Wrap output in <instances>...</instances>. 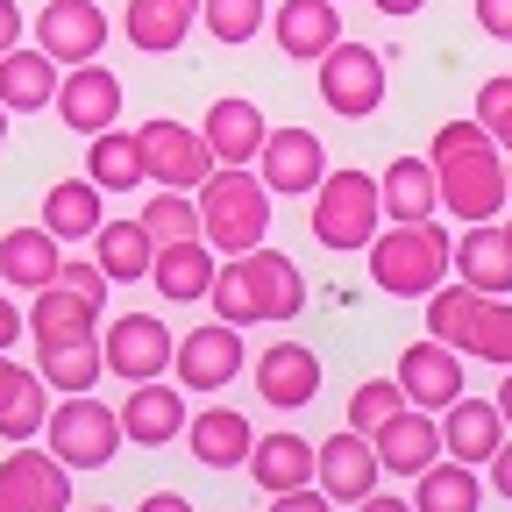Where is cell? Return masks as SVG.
Listing matches in <instances>:
<instances>
[{"mask_svg":"<svg viewBox=\"0 0 512 512\" xmlns=\"http://www.w3.org/2000/svg\"><path fill=\"white\" fill-rule=\"evenodd\" d=\"M207 306L228 320V328H249V320H292L306 306V278H299L292 256H278V249L256 242L249 256H228V264L214 271Z\"/></svg>","mask_w":512,"mask_h":512,"instance_id":"1","label":"cell"},{"mask_svg":"<svg viewBox=\"0 0 512 512\" xmlns=\"http://www.w3.org/2000/svg\"><path fill=\"white\" fill-rule=\"evenodd\" d=\"M448 271H456V242L434 221H392L370 242V285L384 299H427L434 285H448Z\"/></svg>","mask_w":512,"mask_h":512,"instance_id":"2","label":"cell"},{"mask_svg":"<svg viewBox=\"0 0 512 512\" xmlns=\"http://www.w3.org/2000/svg\"><path fill=\"white\" fill-rule=\"evenodd\" d=\"M200 235H207L214 256H249L271 235V192L249 164H221L200 185Z\"/></svg>","mask_w":512,"mask_h":512,"instance_id":"3","label":"cell"},{"mask_svg":"<svg viewBox=\"0 0 512 512\" xmlns=\"http://www.w3.org/2000/svg\"><path fill=\"white\" fill-rule=\"evenodd\" d=\"M313 242L320 249H335V256H356L377 242V221H384V200H377V185L370 171H328L313 185Z\"/></svg>","mask_w":512,"mask_h":512,"instance_id":"4","label":"cell"},{"mask_svg":"<svg viewBox=\"0 0 512 512\" xmlns=\"http://www.w3.org/2000/svg\"><path fill=\"white\" fill-rule=\"evenodd\" d=\"M43 434H50V456L64 470H107L114 448L128 441L121 434V413L100 406L93 392H64V406H50V427Z\"/></svg>","mask_w":512,"mask_h":512,"instance_id":"5","label":"cell"},{"mask_svg":"<svg viewBox=\"0 0 512 512\" xmlns=\"http://www.w3.org/2000/svg\"><path fill=\"white\" fill-rule=\"evenodd\" d=\"M136 143H143V178H150V185H164V192H200V185L221 171L200 128L164 121V114L136 128Z\"/></svg>","mask_w":512,"mask_h":512,"instance_id":"6","label":"cell"},{"mask_svg":"<svg viewBox=\"0 0 512 512\" xmlns=\"http://www.w3.org/2000/svg\"><path fill=\"white\" fill-rule=\"evenodd\" d=\"M434 178H441V207H456L463 221H498V207L512 200V192H505V157H498V143L434 157Z\"/></svg>","mask_w":512,"mask_h":512,"instance_id":"7","label":"cell"},{"mask_svg":"<svg viewBox=\"0 0 512 512\" xmlns=\"http://www.w3.org/2000/svg\"><path fill=\"white\" fill-rule=\"evenodd\" d=\"M320 100H328V114L342 121H363L384 107V57L370 43H335L328 57H320Z\"/></svg>","mask_w":512,"mask_h":512,"instance_id":"8","label":"cell"},{"mask_svg":"<svg viewBox=\"0 0 512 512\" xmlns=\"http://www.w3.org/2000/svg\"><path fill=\"white\" fill-rule=\"evenodd\" d=\"M171 328L157 313H121L114 328L100 335V356H107V377H128V384H150L171 370Z\"/></svg>","mask_w":512,"mask_h":512,"instance_id":"9","label":"cell"},{"mask_svg":"<svg viewBox=\"0 0 512 512\" xmlns=\"http://www.w3.org/2000/svg\"><path fill=\"white\" fill-rule=\"evenodd\" d=\"M171 370L185 392H221V384H235L249 370L242 356V328H228V320H207V328H192L178 349H171Z\"/></svg>","mask_w":512,"mask_h":512,"instance_id":"10","label":"cell"},{"mask_svg":"<svg viewBox=\"0 0 512 512\" xmlns=\"http://www.w3.org/2000/svg\"><path fill=\"white\" fill-rule=\"evenodd\" d=\"M0 512H72V470L22 441L0 463Z\"/></svg>","mask_w":512,"mask_h":512,"instance_id":"11","label":"cell"},{"mask_svg":"<svg viewBox=\"0 0 512 512\" xmlns=\"http://www.w3.org/2000/svg\"><path fill=\"white\" fill-rule=\"evenodd\" d=\"M256 178H264V192L299 200V192H313L328 178V143H320L313 128H271L264 150H256Z\"/></svg>","mask_w":512,"mask_h":512,"instance_id":"12","label":"cell"},{"mask_svg":"<svg viewBox=\"0 0 512 512\" xmlns=\"http://www.w3.org/2000/svg\"><path fill=\"white\" fill-rule=\"evenodd\" d=\"M399 392H406V406H420V413H448L463 399V349H448V342H413L406 356H399Z\"/></svg>","mask_w":512,"mask_h":512,"instance_id":"13","label":"cell"},{"mask_svg":"<svg viewBox=\"0 0 512 512\" xmlns=\"http://www.w3.org/2000/svg\"><path fill=\"white\" fill-rule=\"evenodd\" d=\"M313 477H320V491H328L335 505H363V498L377 491L384 463H377V448H370V434L342 427V434H328V441L313 448Z\"/></svg>","mask_w":512,"mask_h":512,"instance_id":"14","label":"cell"},{"mask_svg":"<svg viewBox=\"0 0 512 512\" xmlns=\"http://www.w3.org/2000/svg\"><path fill=\"white\" fill-rule=\"evenodd\" d=\"M57 114L72 136H107V128L121 121V79L107 72V64H72V72L57 79Z\"/></svg>","mask_w":512,"mask_h":512,"instance_id":"15","label":"cell"},{"mask_svg":"<svg viewBox=\"0 0 512 512\" xmlns=\"http://www.w3.org/2000/svg\"><path fill=\"white\" fill-rule=\"evenodd\" d=\"M249 377H256V399L278 406V413H299V406L320 399V356L299 349V342H271L264 356H256Z\"/></svg>","mask_w":512,"mask_h":512,"instance_id":"16","label":"cell"},{"mask_svg":"<svg viewBox=\"0 0 512 512\" xmlns=\"http://www.w3.org/2000/svg\"><path fill=\"white\" fill-rule=\"evenodd\" d=\"M100 43H107V15L93 0H50L36 15V50L57 57V64H93Z\"/></svg>","mask_w":512,"mask_h":512,"instance_id":"17","label":"cell"},{"mask_svg":"<svg viewBox=\"0 0 512 512\" xmlns=\"http://www.w3.org/2000/svg\"><path fill=\"white\" fill-rule=\"evenodd\" d=\"M498 441H505V413H498V399H456V406L441 413V456H448V463L484 470V463L498 456Z\"/></svg>","mask_w":512,"mask_h":512,"instance_id":"18","label":"cell"},{"mask_svg":"<svg viewBox=\"0 0 512 512\" xmlns=\"http://www.w3.org/2000/svg\"><path fill=\"white\" fill-rule=\"evenodd\" d=\"M370 448H377V463L392 477H420L427 463H441V420L420 413V406H406V413H392L370 434Z\"/></svg>","mask_w":512,"mask_h":512,"instance_id":"19","label":"cell"},{"mask_svg":"<svg viewBox=\"0 0 512 512\" xmlns=\"http://www.w3.org/2000/svg\"><path fill=\"white\" fill-rule=\"evenodd\" d=\"M200 136H207L214 164H256V150H264V136H271V121H264V107H256V100L221 93V100L207 107V121H200Z\"/></svg>","mask_w":512,"mask_h":512,"instance_id":"20","label":"cell"},{"mask_svg":"<svg viewBox=\"0 0 512 512\" xmlns=\"http://www.w3.org/2000/svg\"><path fill=\"white\" fill-rule=\"evenodd\" d=\"M121 434L136 441V448H164V441H178V434H185V399H178V384H164V377L128 384Z\"/></svg>","mask_w":512,"mask_h":512,"instance_id":"21","label":"cell"},{"mask_svg":"<svg viewBox=\"0 0 512 512\" xmlns=\"http://www.w3.org/2000/svg\"><path fill=\"white\" fill-rule=\"evenodd\" d=\"M214 249L207 235H192V242H157V264H150V285L171 299V306H192V299H207L214 292Z\"/></svg>","mask_w":512,"mask_h":512,"instance_id":"22","label":"cell"},{"mask_svg":"<svg viewBox=\"0 0 512 512\" xmlns=\"http://www.w3.org/2000/svg\"><path fill=\"white\" fill-rule=\"evenodd\" d=\"M271 29H278V50L313 64V57H328L342 43V15H335V0H285V8H271Z\"/></svg>","mask_w":512,"mask_h":512,"instance_id":"23","label":"cell"},{"mask_svg":"<svg viewBox=\"0 0 512 512\" xmlns=\"http://www.w3.org/2000/svg\"><path fill=\"white\" fill-rule=\"evenodd\" d=\"M456 271H463V285L484 292V299H505V292H512V242H505L498 221H470V228H463Z\"/></svg>","mask_w":512,"mask_h":512,"instance_id":"24","label":"cell"},{"mask_svg":"<svg viewBox=\"0 0 512 512\" xmlns=\"http://www.w3.org/2000/svg\"><path fill=\"white\" fill-rule=\"evenodd\" d=\"M185 448H192V463H200V470H242L256 434H249V420L235 406H207L200 420H185Z\"/></svg>","mask_w":512,"mask_h":512,"instance_id":"25","label":"cell"},{"mask_svg":"<svg viewBox=\"0 0 512 512\" xmlns=\"http://www.w3.org/2000/svg\"><path fill=\"white\" fill-rule=\"evenodd\" d=\"M57 271H64V256H57V235L43 221L0 235V278L15 292H43V285H57Z\"/></svg>","mask_w":512,"mask_h":512,"instance_id":"26","label":"cell"},{"mask_svg":"<svg viewBox=\"0 0 512 512\" xmlns=\"http://www.w3.org/2000/svg\"><path fill=\"white\" fill-rule=\"evenodd\" d=\"M377 200H384V214H392V221H434L441 178H434L427 157H392V164H384V178H377Z\"/></svg>","mask_w":512,"mask_h":512,"instance_id":"27","label":"cell"},{"mask_svg":"<svg viewBox=\"0 0 512 512\" xmlns=\"http://www.w3.org/2000/svg\"><path fill=\"white\" fill-rule=\"evenodd\" d=\"M256 484H264L271 498L278 491H299V484H313V441L306 434H292V427H278V434H264L249 448V463H242Z\"/></svg>","mask_w":512,"mask_h":512,"instance_id":"28","label":"cell"},{"mask_svg":"<svg viewBox=\"0 0 512 512\" xmlns=\"http://www.w3.org/2000/svg\"><path fill=\"white\" fill-rule=\"evenodd\" d=\"M0 107H8V114H43V107H57V57L15 43L8 57H0Z\"/></svg>","mask_w":512,"mask_h":512,"instance_id":"29","label":"cell"},{"mask_svg":"<svg viewBox=\"0 0 512 512\" xmlns=\"http://www.w3.org/2000/svg\"><path fill=\"white\" fill-rule=\"evenodd\" d=\"M100 221H107V207H100V185H93V178H57V185L43 192V228H50L57 242H93Z\"/></svg>","mask_w":512,"mask_h":512,"instance_id":"30","label":"cell"},{"mask_svg":"<svg viewBox=\"0 0 512 512\" xmlns=\"http://www.w3.org/2000/svg\"><path fill=\"white\" fill-rule=\"evenodd\" d=\"M36 370L57 392H93L107 377V356H100V335H57V342H36Z\"/></svg>","mask_w":512,"mask_h":512,"instance_id":"31","label":"cell"},{"mask_svg":"<svg viewBox=\"0 0 512 512\" xmlns=\"http://www.w3.org/2000/svg\"><path fill=\"white\" fill-rule=\"evenodd\" d=\"M192 15H200V0H128V22H121V29H128V43H136V50L164 57V50L185 43Z\"/></svg>","mask_w":512,"mask_h":512,"instance_id":"32","label":"cell"},{"mask_svg":"<svg viewBox=\"0 0 512 512\" xmlns=\"http://www.w3.org/2000/svg\"><path fill=\"white\" fill-rule=\"evenodd\" d=\"M93 264H100L114 285H128V278H150V264H157V242H150V228H143V221H100V235H93Z\"/></svg>","mask_w":512,"mask_h":512,"instance_id":"33","label":"cell"},{"mask_svg":"<svg viewBox=\"0 0 512 512\" xmlns=\"http://www.w3.org/2000/svg\"><path fill=\"white\" fill-rule=\"evenodd\" d=\"M86 178L100 192H136L143 185V143H136V128H107V136L86 143Z\"/></svg>","mask_w":512,"mask_h":512,"instance_id":"34","label":"cell"},{"mask_svg":"<svg viewBox=\"0 0 512 512\" xmlns=\"http://www.w3.org/2000/svg\"><path fill=\"white\" fill-rule=\"evenodd\" d=\"M93 299H79L72 285H43L29 292V335L36 342H57V335H93Z\"/></svg>","mask_w":512,"mask_h":512,"instance_id":"35","label":"cell"},{"mask_svg":"<svg viewBox=\"0 0 512 512\" xmlns=\"http://www.w3.org/2000/svg\"><path fill=\"white\" fill-rule=\"evenodd\" d=\"M477 498H484V484L470 463H427L413 477V512H477Z\"/></svg>","mask_w":512,"mask_h":512,"instance_id":"36","label":"cell"},{"mask_svg":"<svg viewBox=\"0 0 512 512\" xmlns=\"http://www.w3.org/2000/svg\"><path fill=\"white\" fill-rule=\"evenodd\" d=\"M477 313H484V292H470V285H434V292H427V335L448 342V349H463L470 328H477Z\"/></svg>","mask_w":512,"mask_h":512,"instance_id":"37","label":"cell"},{"mask_svg":"<svg viewBox=\"0 0 512 512\" xmlns=\"http://www.w3.org/2000/svg\"><path fill=\"white\" fill-rule=\"evenodd\" d=\"M463 356H477V363H498V370H512V299H484V313H477V328H470Z\"/></svg>","mask_w":512,"mask_h":512,"instance_id":"38","label":"cell"},{"mask_svg":"<svg viewBox=\"0 0 512 512\" xmlns=\"http://www.w3.org/2000/svg\"><path fill=\"white\" fill-rule=\"evenodd\" d=\"M200 15H207L214 43H249L271 22V0H200Z\"/></svg>","mask_w":512,"mask_h":512,"instance_id":"39","label":"cell"},{"mask_svg":"<svg viewBox=\"0 0 512 512\" xmlns=\"http://www.w3.org/2000/svg\"><path fill=\"white\" fill-rule=\"evenodd\" d=\"M392 413H406L399 377H370V384H356V392H349V427H356V434H377Z\"/></svg>","mask_w":512,"mask_h":512,"instance_id":"40","label":"cell"},{"mask_svg":"<svg viewBox=\"0 0 512 512\" xmlns=\"http://www.w3.org/2000/svg\"><path fill=\"white\" fill-rule=\"evenodd\" d=\"M43 427H50V392H43V377H29L22 392H15L8 406H0V434H8V441L22 448V441H36Z\"/></svg>","mask_w":512,"mask_h":512,"instance_id":"41","label":"cell"},{"mask_svg":"<svg viewBox=\"0 0 512 512\" xmlns=\"http://www.w3.org/2000/svg\"><path fill=\"white\" fill-rule=\"evenodd\" d=\"M143 228H150V242H192V235H200V200L164 192V200L143 207Z\"/></svg>","mask_w":512,"mask_h":512,"instance_id":"42","label":"cell"},{"mask_svg":"<svg viewBox=\"0 0 512 512\" xmlns=\"http://www.w3.org/2000/svg\"><path fill=\"white\" fill-rule=\"evenodd\" d=\"M477 121L498 150H512V79H484L477 86Z\"/></svg>","mask_w":512,"mask_h":512,"instance_id":"43","label":"cell"},{"mask_svg":"<svg viewBox=\"0 0 512 512\" xmlns=\"http://www.w3.org/2000/svg\"><path fill=\"white\" fill-rule=\"evenodd\" d=\"M57 285H72L79 299H93V306H107V285H114V278H107V271L93 264V256H64V271H57Z\"/></svg>","mask_w":512,"mask_h":512,"instance_id":"44","label":"cell"},{"mask_svg":"<svg viewBox=\"0 0 512 512\" xmlns=\"http://www.w3.org/2000/svg\"><path fill=\"white\" fill-rule=\"evenodd\" d=\"M477 143H491L477 114H470V121H441V128H434V143H427V164H434V157H456V150H477Z\"/></svg>","mask_w":512,"mask_h":512,"instance_id":"45","label":"cell"},{"mask_svg":"<svg viewBox=\"0 0 512 512\" xmlns=\"http://www.w3.org/2000/svg\"><path fill=\"white\" fill-rule=\"evenodd\" d=\"M271 512H335V498H328V491H313V484H299V491H278Z\"/></svg>","mask_w":512,"mask_h":512,"instance_id":"46","label":"cell"},{"mask_svg":"<svg viewBox=\"0 0 512 512\" xmlns=\"http://www.w3.org/2000/svg\"><path fill=\"white\" fill-rule=\"evenodd\" d=\"M477 22H484V36L512 43V0H477Z\"/></svg>","mask_w":512,"mask_h":512,"instance_id":"47","label":"cell"},{"mask_svg":"<svg viewBox=\"0 0 512 512\" xmlns=\"http://www.w3.org/2000/svg\"><path fill=\"white\" fill-rule=\"evenodd\" d=\"M22 328H29V313H22L8 292H0V349H15V342H22Z\"/></svg>","mask_w":512,"mask_h":512,"instance_id":"48","label":"cell"},{"mask_svg":"<svg viewBox=\"0 0 512 512\" xmlns=\"http://www.w3.org/2000/svg\"><path fill=\"white\" fill-rule=\"evenodd\" d=\"M22 43V8H15V0H0V57H8Z\"/></svg>","mask_w":512,"mask_h":512,"instance_id":"49","label":"cell"},{"mask_svg":"<svg viewBox=\"0 0 512 512\" xmlns=\"http://www.w3.org/2000/svg\"><path fill=\"white\" fill-rule=\"evenodd\" d=\"M491 491L512 498V441H498V456H491Z\"/></svg>","mask_w":512,"mask_h":512,"instance_id":"50","label":"cell"},{"mask_svg":"<svg viewBox=\"0 0 512 512\" xmlns=\"http://www.w3.org/2000/svg\"><path fill=\"white\" fill-rule=\"evenodd\" d=\"M22 384H29V370H22V363H8V349H0V406H8Z\"/></svg>","mask_w":512,"mask_h":512,"instance_id":"51","label":"cell"},{"mask_svg":"<svg viewBox=\"0 0 512 512\" xmlns=\"http://www.w3.org/2000/svg\"><path fill=\"white\" fill-rule=\"evenodd\" d=\"M356 512H413V498H392V491H370Z\"/></svg>","mask_w":512,"mask_h":512,"instance_id":"52","label":"cell"},{"mask_svg":"<svg viewBox=\"0 0 512 512\" xmlns=\"http://www.w3.org/2000/svg\"><path fill=\"white\" fill-rule=\"evenodd\" d=\"M136 512H192V505H185V498H178V491H150V498H143V505H136Z\"/></svg>","mask_w":512,"mask_h":512,"instance_id":"53","label":"cell"},{"mask_svg":"<svg viewBox=\"0 0 512 512\" xmlns=\"http://www.w3.org/2000/svg\"><path fill=\"white\" fill-rule=\"evenodd\" d=\"M370 8H377V15H392V22H406V15L427 8V0H370Z\"/></svg>","mask_w":512,"mask_h":512,"instance_id":"54","label":"cell"},{"mask_svg":"<svg viewBox=\"0 0 512 512\" xmlns=\"http://www.w3.org/2000/svg\"><path fill=\"white\" fill-rule=\"evenodd\" d=\"M498 413H505V427H512V370H505V384H498Z\"/></svg>","mask_w":512,"mask_h":512,"instance_id":"55","label":"cell"},{"mask_svg":"<svg viewBox=\"0 0 512 512\" xmlns=\"http://www.w3.org/2000/svg\"><path fill=\"white\" fill-rule=\"evenodd\" d=\"M0 143H8V107H0Z\"/></svg>","mask_w":512,"mask_h":512,"instance_id":"56","label":"cell"},{"mask_svg":"<svg viewBox=\"0 0 512 512\" xmlns=\"http://www.w3.org/2000/svg\"><path fill=\"white\" fill-rule=\"evenodd\" d=\"M505 192H512V157H505Z\"/></svg>","mask_w":512,"mask_h":512,"instance_id":"57","label":"cell"},{"mask_svg":"<svg viewBox=\"0 0 512 512\" xmlns=\"http://www.w3.org/2000/svg\"><path fill=\"white\" fill-rule=\"evenodd\" d=\"M86 512H114V505H86Z\"/></svg>","mask_w":512,"mask_h":512,"instance_id":"58","label":"cell"},{"mask_svg":"<svg viewBox=\"0 0 512 512\" xmlns=\"http://www.w3.org/2000/svg\"><path fill=\"white\" fill-rule=\"evenodd\" d=\"M505 242H512V221H505Z\"/></svg>","mask_w":512,"mask_h":512,"instance_id":"59","label":"cell"},{"mask_svg":"<svg viewBox=\"0 0 512 512\" xmlns=\"http://www.w3.org/2000/svg\"><path fill=\"white\" fill-rule=\"evenodd\" d=\"M505 157H512V150H505Z\"/></svg>","mask_w":512,"mask_h":512,"instance_id":"60","label":"cell"}]
</instances>
